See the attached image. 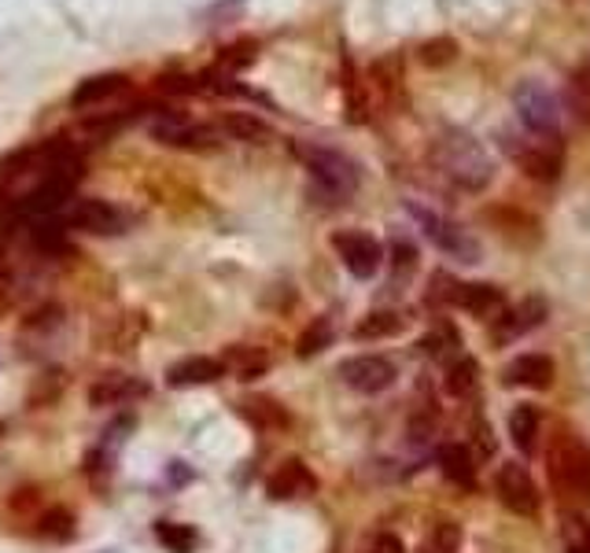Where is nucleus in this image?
Returning a JSON list of instances; mask_svg holds the SVG:
<instances>
[{
	"instance_id": "nucleus-1",
	"label": "nucleus",
	"mask_w": 590,
	"mask_h": 553,
	"mask_svg": "<svg viewBox=\"0 0 590 553\" xmlns=\"http://www.w3.org/2000/svg\"><path fill=\"white\" fill-rule=\"evenodd\" d=\"M432 163L443 177H451L457 189L480 192L494 174L491 155L484 152V144L465 129H443L432 144Z\"/></svg>"
},
{
	"instance_id": "nucleus-2",
	"label": "nucleus",
	"mask_w": 590,
	"mask_h": 553,
	"mask_svg": "<svg viewBox=\"0 0 590 553\" xmlns=\"http://www.w3.org/2000/svg\"><path fill=\"white\" fill-rule=\"evenodd\" d=\"M547 473L561 502H590V447L579 436H554L547 450Z\"/></svg>"
},
{
	"instance_id": "nucleus-3",
	"label": "nucleus",
	"mask_w": 590,
	"mask_h": 553,
	"mask_svg": "<svg viewBox=\"0 0 590 553\" xmlns=\"http://www.w3.org/2000/svg\"><path fill=\"white\" fill-rule=\"evenodd\" d=\"M292 152L303 159V166L311 171L314 185L322 189V196H329L332 203L348 200V196H354V189H359V181H362L359 163L348 159L343 152H336V148L299 140V144H292Z\"/></svg>"
},
{
	"instance_id": "nucleus-4",
	"label": "nucleus",
	"mask_w": 590,
	"mask_h": 553,
	"mask_svg": "<svg viewBox=\"0 0 590 553\" xmlns=\"http://www.w3.org/2000/svg\"><path fill=\"white\" fill-rule=\"evenodd\" d=\"M406 211L414 214L417 225L425 229V237L432 240L436 248L443 251V255H451L457 262H480V243L473 240L469 229H462V225L451 222V218H443V214L420 208V203H406Z\"/></svg>"
},
{
	"instance_id": "nucleus-5",
	"label": "nucleus",
	"mask_w": 590,
	"mask_h": 553,
	"mask_svg": "<svg viewBox=\"0 0 590 553\" xmlns=\"http://www.w3.org/2000/svg\"><path fill=\"white\" fill-rule=\"evenodd\" d=\"M148 134L152 140L166 148H181V152H214L222 144L218 126H208V122H192L185 115H159L148 122Z\"/></svg>"
},
{
	"instance_id": "nucleus-6",
	"label": "nucleus",
	"mask_w": 590,
	"mask_h": 553,
	"mask_svg": "<svg viewBox=\"0 0 590 553\" xmlns=\"http://www.w3.org/2000/svg\"><path fill=\"white\" fill-rule=\"evenodd\" d=\"M510 155L536 181H557L561 171H565V144L557 137L531 134L528 140H510Z\"/></svg>"
},
{
	"instance_id": "nucleus-7",
	"label": "nucleus",
	"mask_w": 590,
	"mask_h": 553,
	"mask_svg": "<svg viewBox=\"0 0 590 553\" xmlns=\"http://www.w3.org/2000/svg\"><path fill=\"white\" fill-rule=\"evenodd\" d=\"M513 104H517L528 134H539V137L561 134V104L547 86H539V81H520L517 92H513Z\"/></svg>"
},
{
	"instance_id": "nucleus-8",
	"label": "nucleus",
	"mask_w": 590,
	"mask_h": 553,
	"mask_svg": "<svg viewBox=\"0 0 590 553\" xmlns=\"http://www.w3.org/2000/svg\"><path fill=\"white\" fill-rule=\"evenodd\" d=\"M494 491H499V502L517 517H536L539 513V487L531 480V473L517 462H505L494 476Z\"/></svg>"
},
{
	"instance_id": "nucleus-9",
	"label": "nucleus",
	"mask_w": 590,
	"mask_h": 553,
	"mask_svg": "<svg viewBox=\"0 0 590 553\" xmlns=\"http://www.w3.org/2000/svg\"><path fill=\"white\" fill-rule=\"evenodd\" d=\"M340 377L348 388L362 391V395H380V391H388L396 384L399 369L396 362L380 359V354H359V359L340 362Z\"/></svg>"
},
{
	"instance_id": "nucleus-10",
	"label": "nucleus",
	"mask_w": 590,
	"mask_h": 553,
	"mask_svg": "<svg viewBox=\"0 0 590 553\" xmlns=\"http://www.w3.org/2000/svg\"><path fill=\"white\" fill-rule=\"evenodd\" d=\"M67 229L89 232V237H118L126 229V214L108 200H74L67 211Z\"/></svg>"
},
{
	"instance_id": "nucleus-11",
	"label": "nucleus",
	"mask_w": 590,
	"mask_h": 553,
	"mask_svg": "<svg viewBox=\"0 0 590 553\" xmlns=\"http://www.w3.org/2000/svg\"><path fill=\"white\" fill-rule=\"evenodd\" d=\"M332 248H336V255L343 259V266L362 280L377 277V269L384 266V248H380L377 237H369V232H354V229L336 232Z\"/></svg>"
},
{
	"instance_id": "nucleus-12",
	"label": "nucleus",
	"mask_w": 590,
	"mask_h": 553,
	"mask_svg": "<svg viewBox=\"0 0 590 553\" xmlns=\"http://www.w3.org/2000/svg\"><path fill=\"white\" fill-rule=\"evenodd\" d=\"M314 491H317V476L299 462V457H288V462L266 480V494L274 502H296V499H306V494H314Z\"/></svg>"
},
{
	"instance_id": "nucleus-13",
	"label": "nucleus",
	"mask_w": 590,
	"mask_h": 553,
	"mask_svg": "<svg viewBox=\"0 0 590 553\" xmlns=\"http://www.w3.org/2000/svg\"><path fill=\"white\" fill-rule=\"evenodd\" d=\"M140 395H148V384L129 377V373H104V377L89 388V402H92V406H100V410L126 406V402H134Z\"/></svg>"
},
{
	"instance_id": "nucleus-14",
	"label": "nucleus",
	"mask_w": 590,
	"mask_h": 553,
	"mask_svg": "<svg viewBox=\"0 0 590 553\" xmlns=\"http://www.w3.org/2000/svg\"><path fill=\"white\" fill-rule=\"evenodd\" d=\"M542 317H547V303H542V299H524L517 311H502L499 322L491 325V343L517 340V336H524L528 329L542 325Z\"/></svg>"
},
{
	"instance_id": "nucleus-15",
	"label": "nucleus",
	"mask_w": 590,
	"mask_h": 553,
	"mask_svg": "<svg viewBox=\"0 0 590 553\" xmlns=\"http://www.w3.org/2000/svg\"><path fill=\"white\" fill-rule=\"evenodd\" d=\"M554 377L557 369L547 354H520V359H513L510 369H505V384H513V388H531V391H547L550 384H554Z\"/></svg>"
},
{
	"instance_id": "nucleus-16",
	"label": "nucleus",
	"mask_w": 590,
	"mask_h": 553,
	"mask_svg": "<svg viewBox=\"0 0 590 553\" xmlns=\"http://www.w3.org/2000/svg\"><path fill=\"white\" fill-rule=\"evenodd\" d=\"M451 306L457 311H469L476 317H494L505 311V299L494 285H454V296H451Z\"/></svg>"
},
{
	"instance_id": "nucleus-17",
	"label": "nucleus",
	"mask_w": 590,
	"mask_h": 553,
	"mask_svg": "<svg viewBox=\"0 0 590 553\" xmlns=\"http://www.w3.org/2000/svg\"><path fill=\"white\" fill-rule=\"evenodd\" d=\"M129 89V78L126 74H92V78L86 81H78V89L71 92V104L78 108V111H86V108H97V104H104V100L111 97H118V92H126Z\"/></svg>"
},
{
	"instance_id": "nucleus-18",
	"label": "nucleus",
	"mask_w": 590,
	"mask_h": 553,
	"mask_svg": "<svg viewBox=\"0 0 590 553\" xmlns=\"http://www.w3.org/2000/svg\"><path fill=\"white\" fill-rule=\"evenodd\" d=\"M226 377V365H222L218 359H185L166 369V384L171 388H203V384H214Z\"/></svg>"
},
{
	"instance_id": "nucleus-19",
	"label": "nucleus",
	"mask_w": 590,
	"mask_h": 553,
	"mask_svg": "<svg viewBox=\"0 0 590 553\" xmlns=\"http://www.w3.org/2000/svg\"><path fill=\"white\" fill-rule=\"evenodd\" d=\"M218 362L226 365V373H233L237 380H259L262 373L269 369V354L262 351V347H243V343L229 347Z\"/></svg>"
},
{
	"instance_id": "nucleus-20",
	"label": "nucleus",
	"mask_w": 590,
	"mask_h": 553,
	"mask_svg": "<svg viewBox=\"0 0 590 553\" xmlns=\"http://www.w3.org/2000/svg\"><path fill=\"white\" fill-rule=\"evenodd\" d=\"M487 218H491L494 225H499V232H505V237H513L520 243V248H528V243H539V222L531 218V214L524 211H513V208H494L487 211Z\"/></svg>"
},
{
	"instance_id": "nucleus-21",
	"label": "nucleus",
	"mask_w": 590,
	"mask_h": 553,
	"mask_svg": "<svg viewBox=\"0 0 590 553\" xmlns=\"http://www.w3.org/2000/svg\"><path fill=\"white\" fill-rule=\"evenodd\" d=\"M439 468H443L447 480H454L457 487H473L476 483V465H473V454L457 443H447L439 450Z\"/></svg>"
},
{
	"instance_id": "nucleus-22",
	"label": "nucleus",
	"mask_w": 590,
	"mask_h": 553,
	"mask_svg": "<svg viewBox=\"0 0 590 553\" xmlns=\"http://www.w3.org/2000/svg\"><path fill=\"white\" fill-rule=\"evenodd\" d=\"M218 134H229L233 140H248V144H262L274 129L255 115H240V111H233V115L218 122Z\"/></svg>"
},
{
	"instance_id": "nucleus-23",
	"label": "nucleus",
	"mask_w": 590,
	"mask_h": 553,
	"mask_svg": "<svg viewBox=\"0 0 590 553\" xmlns=\"http://www.w3.org/2000/svg\"><path fill=\"white\" fill-rule=\"evenodd\" d=\"M510 436H513V443H517V450L531 454L536 443H539V410L536 406H517V410H513Z\"/></svg>"
},
{
	"instance_id": "nucleus-24",
	"label": "nucleus",
	"mask_w": 590,
	"mask_h": 553,
	"mask_svg": "<svg viewBox=\"0 0 590 553\" xmlns=\"http://www.w3.org/2000/svg\"><path fill=\"white\" fill-rule=\"evenodd\" d=\"M565 100H568V111L579 118V122H590V67H579L565 86Z\"/></svg>"
},
{
	"instance_id": "nucleus-25",
	"label": "nucleus",
	"mask_w": 590,
	"mask_h": 553,
	"mask_svg": "<svg viewBox=\"0 0 590 553\" xmlns=\"http://www.w3.org/2000/svg\"><path fill=\"white\" fill-rule=\"evenodd\" d=\"M396 332H402V317L391 311H377V314L362 317L359 329H354L359 340H384V336H396Z\"/></svg>"
},
{
	"instance_id": "nucleus-26",
	"label": "nucleus",
	"mask_w": 590,
	"mask_h": 553,
	"mask_svg": "<svg viewBox=\"0 0 590 553\" xmlns=\"http://www.w3.org/2000/svg\"><path fill=\"white\" fill-rule=\"evenodd\" d=\"M155 539L163 542L171 553H192V546H196V531L189 528V524H174V520H159Z\"/></svg>"
},
{
	"instance_id": "nucleus-27",
	"label": "nucleus",
	"mask_w": 590,
	"mask_h": 553,
	"mask_svg": "<svg viewBox=\"0 0 590 553\" xmlns=\"http://www.w3.org/2000/svg\"><path fill=\"white\" fill-rule=\"evenodd\" d=\"M476 384H480V365H476L473 359L454 362L451 373H447V391H451V395H457V399L473 395Z\"/></svg>"
},
{
	"instance_id": "nucleus-28",
	"label": "nucleus",
	"mask_w": 590,
	"mask_h": 553,
	"mask_svg": "<svg viewBox=\"0 0 590 553\" xmlns=\"http://www.w3.org/2000/svg\"><path fill=\"white\" fill-rule=\"evenodd\" d=\"M417 60L425 63V67H432V71L447 67V63L457 60V41H454V37H432V41L420 45Z\"/></svg>"
},
{
	"instance_id": "nucleus-29",
	"label": "nucleus",
	"mask_w": 590,
	"mask_h": 553,
	"mask_svg": "<svg viewBox=\"0 0 590 553\" xmlns=\"http://www.w3.org/2000/svg\"><path fill=\"white\" fill-rule=\"evenodd\" d=\"M332 343V317H317V322L306 329L303 336H299V359H311V354L325 351V347Z\"/></svg>"
},
{
	"instance_id": "nucleus-30",
	"label": "nucleus",
	"mask_w": 590,
	"mask_h": 553,
	"mask_svg": "<svg viewBox=\"0 0 590 553\" xmlns=\"http://www.w3.org/2000/svg\"><path fill=\"white\" fill-rule=\"evenodd\" d=\"M255 55H259V45L251 41V37H243V41L229 45V49L222 52V60H218V71H226V74H237V71H243V67H251V63H255Z\"/></svg>"
},
{
	"instance_id": "nucleus-31",
	"label": "nucleus",
	"mask_w": 590,
	"mask_h": 553,
	"mask_svg": "<svg viewBox=\"0 0 590 553\" xmlns=\"http://www.w3.org/2000/svg\"><path fill=\"white\" fill-rule=\"evenodd\" d=\"M457 546H462V528L454 520H439L425 539V553H457Z\"/></svg>"
},
{
	"instance_id": "nucleus-32",
	"label": "nucleus",
	"mask_w": 590,
	"mask_h": 553,
	"mask_svg": "<svg viewBox=\"0 0 590 553\" xmlns=\"http://www.w3.org/2000/svg\"><path fill=\"white\" fill-rule=\"evenodd\" d=\"M373 81H377V89L384 97H391V92L399 89L402 81V60L399 55H384V60L373 63Z\"/></svg>"
},
{
	"instance_id": "nucleus-33",
	"label": "nucleus",
	"mask_w": 590,
	"mask_h": 553,
	"mask_svg": "<svg viewBox=\"0 0 590 553\" xmlns=\"http://www.w3.org/2000/svg\"><path fill=\"white\" fill-rule=\"evenodd\" d=\"M248 417L255 420L259 428H285V425H288V414H285L280 406H274L269 399L248 402Z\"/></svg>"
},
{
	"instance_id": "nucleus-34",
	"label": "nucleus",
	"mask_w": 590,
	"mask_h": 553,
	"mask_svg": "<svg viewBox=\"0 0 590 553\" xmlns=\"http://www.w3.org/2000/svg\"><path fill=\"white\" fill-rule=\"evenodd\" d=\"M41 524H45V528H41L45 539H60L63 542V539L74 536V517H71L67 510H49L41 517Z\"/></svg>"
},
{
	"instance_id": "nucleus-35",
	"label": "nucleus",
	"mask_w": 590,
	"mask_h": 553,
	"mask_svg": "<svg viewBox=\"0 0 590 553\" xmlns=\"http://www.w3.org/2000/svg\"><path fill=\"white\" fill-rule=\"evenodd\" d=\"M163 89L166 92H177V97H192V92H203V81L200 78H163Z\"/></svg>"
},
{
	"instance_id": "nucleus-36",
	"label": "nucleus",
	"mask_w": 590,
	"mask_h": 553,
	"mask_svg": "<svg viewBox=\"0 0 590 553\" xmlns=\"http://www.w3.org/2000/svg\"><path fill=\"white\" fill-rule=\"evenodd\" d=\"M365 553H402V542L384 531V536H377L369 542V550H365Z\"/></svg>"
},
{
	"instance_id": "nucleus-37",
	"label": "nucleus",
	"mask_w": 590,
	"mask_h": 553,
	"mask_svg": "<svg viewBox=\"0 0 590 553\" xmlns=\"http://www.w3.org/2000/svg\"><path fill=\"white\" fill-rule=\"evenodd\" d=\"M396 266L399 269H414L417 266V251L414 248H410V243H396Z\"/></svg>"
}]
</instances>
